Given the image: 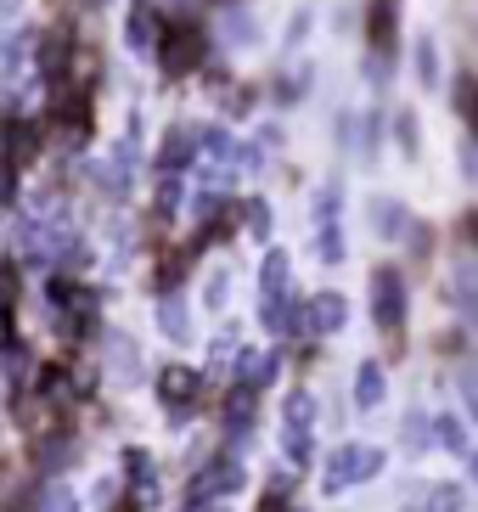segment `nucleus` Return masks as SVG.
I'll return each mask as SVG.
<instances>
[{"mask_svg": "<svg viewBox=\"0 0 478 512\" xmlns=\"http://www.w3.org/2000/svg\"><path fill=\"white\" fill-rule=\"evenodd\" d=\"M372 321H377V332L389 338V349H400V338H405V276L389 271V265L372 271Z\"/></svg>", "mask_w": 478, "mask_h": 512, "instance_id": "obj_1", "label": "nucleus"}, {"mask_svg": "<svg viewBox=\"0 0 478 512\" xmlns=\"http://www.w3.org/2000/svg\"><path fill=\"white\" fill-rule=\"evenodd\" d=\"M203 57H209V34L197 29V23H169L164 46H158V68L169 79H180V74H192V68H203Z\"/></svg>", "mask_w": 478, "mask_h": 512, "instance_id": "obj_2", "label": "nucleus"}, {"mask_svg": "<svg viewBox=\"0 0 478 512\" xmlns=\"http://www.w3.org/2000/svg\"><path fill=\"white\" fill-rule=\"evenodd\" d=\"M51 136L62 147H85L90 136V96L79 85H57V102H51Z\"/></svg>", "mask_w": 478, "mask_h": 512, "instance_id": "obj_3", "label": "nucleus"}, {"mask_svg": "<svg viewBox=\"0 0 478 512\" xmlns=\"http://www.w3.org/2000/svg\"><path fill=\"white\" fill-rule=\"evenodd\" d=\"M377 467H383V451H377V445H338V451L327 456V490L338 496L349 484H366Z\"/></svg>", "mask_w": 478, "mask_h": 512, "instance_id": "obj_4", "label": "nucleus"}, {"mask_svg": "<svg viewBox=\"0 0 478 512\" xmlns=\"http://www.w3.org/2000/svg\"><path fill=\"white\" fill-rule=\"evenodd\" d=\"M164 29H169V23L158 17V6H152V0H130V17H124V46L147 57V51L164 46Z\"/></svg>", "mask_w": 478, "mask_h": 512, "instance_id": "obj_5", "label": "nucleus"}, {"mask_svg": "<svg viewBox=\"0 0 478 512\" xmlns=\"http://www.w3.org/2000/svg\"><path fill=\"white\" fill-rule=\"evenodd\" d=\"M158 394L169 400V411L175 417H186V411L197 406V394H203V372L197 366H158Z\"/></svg>", "mask_w": 478, "mask_h": 512, "instance_id": "obj_6", "label": "nucleus"}, {"mask_svg": "<svg viewBox=\"0 0 478 512\" xmlns=\"http://www.w3.org/2000/svg\"><path fill=\"white\" fill-rule=\"evenodd\" d=\"M62 422H68V411L51 406L45 394H23V400H17V428H23L29 439H57Z\"/></svg>", "mask_w": 478, "mask_h": 512, "instance_id": "obj_7", "label": "nucleus"}, {"mask_svg": "<svg viewBox=\"0 0 478 512\" xmlns=\"http://www.w3.org/2000/svg\"><path fill=\"white\" fill-rule=\"evenodd\" d=\"M287 254L282 248H270L265 254V265H259V310H265V321L276 327V316L287 310Z\"/></svg>", "mask_w": 478, "mask_h": 512, "instance_id": "obj_8", "label": "nucleus"}, {"mask_svg": "<svg viewBox=\"0 0 478 512\" xmlns=\"http://www.w3.org/2000/svg\"><path fill=\"white\" fill-rule=\"evenodd\" d=\"M366 40H372V51L383 57V68H389L394 46H400V0H372V12H366Z\"/></svg>", "mask_w": 478, "mask_h": 512, "instance_id": "obj_9", "label": "nucleus"}, {"mask_svg": "<svg viewBox=\"0 0 478 512\" xmlns=\"http://www.w3.org/2000/svg\"><path fill=\"white\" fill-rule=\"evenodd\" d=\"M237 484H242V467L231 462V456H220V462H209L192 479V507H203V501H214V496H231Z\"/></svg>", "mask_w": 478, "mask_h": 512, "instance_id": "obj_10", "label": "nucleus"}, {"mask_svg": "<svg viewBox=\"0 0 478 512\" xmlns=\"http://www.w3.org/2000/svg\"><path fill=\"white\" fill-rule=\"evenodd\" d=\"M304 316H310V332H344L349 304L344 293H315V299H304Z\"/></svg>", "mask_w": 478, "mask_h": 512, "instance_id": "obj_11", "label": "nucleus"}, {"mask_svg": "<svg viewBox=\"0 0 478 512\" xmlns=\"http://www.w3.org/2000/svg\"><path fill=\"white\" fill-rule=\"evenodd\" d=\"M197 152H203V136L180 124V130H169V136H164V147H158V169H164V175H175L180 164H192Z\"/></svg>", "mask_w": 478, "mask_h": 512, "instance_id": "obj_12", "label": "nucleus"}, {"mask_svg": "<svg viewBox=\"0 0 478 512\" xmlns=\"http://www.w3.org/2000/svg\"><path fill=\"white\" fill-rule=\"evenodd\" d=\"M74 68V40H68V29H51L40 40V74L45 79H62Z\"/></svg>", "mask_w": 478, "mask_h": 512, "instance_id": "obj_13", "label": "nucleus"}, {"mask_svg": "<svg viewBox=\"0 0 478 512\" xmlns=\"http://www.w3.org/2000/svg\"><path fill=\"white\" fill-rule=\"evenodd\" d=\"M372 220L383 226L377 237H389V242H405V237H411V226H417V220H411V214L394 203V197H377V203H372Z\"/></svg>", "mask_w": 478, "mask_h": 512, "instance_id": "obj_14", "label": "nucleus"}, {"mask_svg": "<svg viewBox=\"0 0 478 512\" xmlns=\"http://www.w3.org/2000/svg\"><path fill=\"white\" fill-rule=\"evenodd\" d=\"M237 377H242V389H265L270 377H276V355H265V349H242Z\"/></svg>", "mask_w": 478, "mask_h": 512, "instance_id": "obj_15", "label": "nucleus"}, {"mask_svg": "<svg viewBox=\"0 0 478 512\" xmlns=\"http://www.w3.org/2000/svg\"><path fill=\"white\" fill-rule=\"evenodd\" d=\"M40 152V124H6V164H29Z\"/></svg>", "mask_w": 478, "mask_h": 512, "instance_id": "obj_16", "label": "nucleus"}, {"mask_svg": "<svg viewBox=\"0 0 478 512\" xmlns=\"http://www.w3.org/2000/svg\"><path fill=\"white\" fill-rule=\"evenodd\" d=\"M383 394H389V383H383V366L366 361V366H360V377H355V400H360V411H377V406H383Z\"/></svg>", "mask_w": 478, "mask_h": 512, "instance_id": "obj_17", "label": "nucleus"}, {"mask_svg": "<svg viewBox=\"0 0 478 512\" xmlns=\"http://www.w3.org/2000/svg\"><path fill=\"white\" fill-rule=\"evenodd\" d=\"M107 361L119 366V383H135V377H141V355H135V344L124 338V332L107 338Z\"/></svg>", "mask_w": 478, "mask_h": 512, "instance_id": "obj_18", "label": "nucleus"}, {"mask_svg": "<svg viewBox=\"0 0 478 512\" xmlns=\"http://www.w3.org/2000/svg\"><path fill=\"white\" fill-rule=\"evenodd\" d=\"M242 226H248L254 242H270V203L265 197H248V203H242Z\"/></svg>", "mask_w": 478, "mask_h": 512, "instance_id": "obj_19", "label": "nucleus"}, {"mask_svg": "<svg viewBox=\"0 0 478 512\" xmlns=\"http://www.w3.org/2000/svg\"><path fill=\"white\" fill-rule=\"evenodd\" d=\"M186 265H192V254H186V248H180V254H169L164 265H158V276H152V287H158V293L169 299V293L180 287V276H186Z\"/></svg>", "mask_w": 478, "mask_h": 512, "instance_id": "obj_20", "label": "nucleus"}, {"mask_svg": "<svg viewBox=\"0 0 478 512\" xmlns=\"http://www.w3.org/2000/svg\"><path fill=\"white\" fill-rule=\"evenodd\" d=\"M225 428H254V389L237 383V394L225 400Z\"/></svg>", "mask_w": 478, "mask_h": 512, "instance_id": "obj_21", "label": "nucleus"}, {"mask_svg": "<svg viewBox=\"0 0 478 512\" xmlns=\"http://www.w3.org/2000/svg\"><path fill=\"white\" fill-rule=\"evenodd\" d=\"M158 327H164L169 338H186V332H192V327H186V304H180L175 293H169V299H158Z\"/></svg>", "mask_w": 478, "mask_h": 512, "instance_id": "obj_22", "label": "nucleus"}, {"mask_svg": "<svg viewBox=\"0 0 478 512\" xmlns=\"http://www.w3.org/2000/svg\"><path fill=\"white\" fill-rule=\"evenodd\" d=\"M456 113H462V119L478 130V79H473V74L456 79ZM473 141H478V136H473Z\"/></svg>", "mask_w": 478, "mask_h": 512, "instance_id": "obj_23", "label": "nucleus"}, {"mask_svg": "<svg viewBox=\"0 0 478 512\" xmlns=\"http://www.w3.org/2000/svg\"><path fill=\"white\" fill-rule=\"evenodd\" d=\"M282 445H287V462L304 467V462H310V451H315V434H310V428H287Z\"/></svg>", "mask_w": 478, "mask_h": 512, "instance_id": "obj_24", "label": "nucleus"}, {"mask_svg": "<svg viewBox=\"0 0 478 512\" xmlns=\"http://www.w3.org/2000/svg\"><path fill=\"white\" fill-rule=\"evenodd\" d=\"M287 428H310L315 434V400L310 394H287Z\"/></svg>", "mask_w": 478, "mask_h": 512, "instance_id": "obj_25", "label": "nucleus"}, {"mask_svg": "<svg viewBox=\"0 0 478 512\" xmlns=\"http://www.w3.org/2000/svg\"><path fill=\"white\" fill-rule=\"evenodd\" d=\"M12 304H17V276L12 265H0V321H12Z\"/></svg>", "mask_w": 478, "mask_h": 512, "instance_id": "obj_26", "label": "nucleus"}, {"mask_svg": "<svg viewBox=\"0 0 478 512\" xmlns=\"http://www.w3.org/2000/svg\"><path fill=\"white\" fill-rule=\"evenodd\" d=\"M417 74H422V85H434V74H439V51H434V40H422V46H417Z\"/></svg>", "mask_w": 478, "mask_h": 512, "instance_id": "obj_27", "label": "nucleus"}, {"mask_svg": "<svg viewBox=\"0 0 478 512\" xmlns=\"http://www.w3.org/2000/svg\"><path fill=\"white\" fill-rule=\"evenodd\" d=\"M321 259H344V237H338L332 220H321Z\"/></svg>", "mask_w": 478, "mask_h": 512, "instance_id": "obj_28", "label": "nucleus"}, {"mask_svg": "<svg viewBox=\"0 0 478 512\" xmlns=\"http://www.w3.org/2000/svg\"><path fill=\"white\" fill-rule=\"evenodd\" d=\"M17 501V467H0V512H12Z\"/></svg>", "mask_w": 478, "mask_h": 512, "instance_id": "obj_29", "label": "nucleus"}, {"mask_svg": "<svg viewBox=\"0 0 478 512\" xmlns=\"http://www.w3.org/2000/svg\"><path fill=\"white\" fill-rule=\"evenodd\" d=\"M180 203V181L175 175H164V181H158V214H169Z\"/></svg>", "mask_w": 478, "mask_h": 512, "instance_id": "obj_30", "label": "nucleus"}, {"mask_svg": "<svg viewBox=\"0 0 478 512\" xmlns=\"http://www.w3.org/2000/svg\"><path fill=\"white\" fill-rule=\"evenodd\" d=\"M462 400H467V411H473V422H478V366L462 372Z\"/></svg>", "mask_w": 478, "mask_h": 512, "instance_id": "obj_31", "label": "nucleus"}, {"mask_svg": "<svg viewBox=\"0 0 478 512\" xmlns=\"http://www.w3.org/2000/svg\"><path fill=\"white\" fill-rule=\"evenodd\" d=\"M462 507V490H456V484H439L434 490V512H456Z\"/></svg>", "mask_w": 478, "mask_h": 512, "instance_id": "obj_32", "label": "nucleus"}, {"mask_svg": "<svg viewBox=\"0 0 478 512\" xmlns=\"http://www.w3.org/2000/svg\"><path fill=\"white\" fill-rule=\"evenodd\" d=\"M394 130H400V147L405 152H417V119H411V113H400V119H394Z\"/></svg>", "mask_w": 478, "mask_h": 512, "instance_id": "obj_33", "label": "nucleus"}, {"mask_svg": "<svg viewBox=\"0 0 478 512\" xmlns=\"http://www.w3.org/2000/svg\"><path fill=\"white\" fill-rule=\"evenodd\" d=\"M434 428H439V439H445L450 451H462V428H456V417H439Z\"/></svg>", "mask_w": 478, "mask_h": 512, "instance_id": "obj_34", "label": "nucleus"}, {"mask_svg": "<svg viewBox=\"0 0 478 512\" xmlns=\"http://www.w3.org/2000/svg\"><path fill=\"white\" fill-rule=\"evenodd\" d=\"M254 512H293V507H287V496H282V490H270V496L265 501H259V507Z\"/></svg>", "mask_w": 478, "mask_h": 512, "instance_id": "obj_35", "label": "nucleus"}, {"mask_svg": "<svg viewBox=\"0 0 478 512\" xmlns=\"http://www.w3.org/2000/svg\"><path fill=\"white\" fill-rule=\"evenodd\" d=\"M456 231H462L467 248H478V214H462V226H456Z\"/></svg>", "mask_w": 478, "mask_h": 512, "instance_id": "obj_36", "label": "nucleus"}, {"mask_svg": "<svg viewBox=\"0 0 478 512\" xmlns=\"http://www.w3.org/2000/svg\"><path fill=\"white\" fill-rule=\"evenodd\" d=\"M214 6H237V0H214Z\"/></svg>", "mask_w": 478, "mask_h": 512, "instance_id": "obj_37", "label": "nucleus"}, {"mask_svg": "<svg viewBox=\"0 0 478 512\" xmlns=\"http://www.w3.org/2000/svg\"><path fill=\"white\" fill-rule=\"evenodd\" d=\"M473 473H478V456H473Z\"/></svg>", "mask_w": 478, "mask_h": 512, "instance_id": "obj_38", "label": "nucleus"}]
</instances>
